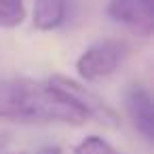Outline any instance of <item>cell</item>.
Segmentation results:
<instances>
[{"mask_svg": "<svg viewBox=\"0 0 154 154\" xmlns=\"http://www.w3.org/2000/svg\"><path fill=\"white\" fill-rule=\"evenodd\" d=\"M0 120L9 122H61L80 127L87 118L47 82L32 78L0 80Z\"/></svg>", "mask_w": 154, "mask_h": 154, "instance_id": "1", "label": "cell"}, {"mask_svg": "<svg viewBox=\"0 0 154 154\" xmlns=\"http://www.w3.org/2000/svg\"><path fill=\"white\" fill-rule=\"evenodd\" d=\"M47 85L51 89H55L61 97H66L87 120H95L97 125H101L106 129H118L122 125L120 114L103 97H99L95 91H91L80 80H74L63 74H53L47 80Z\"/></svg>", "mask_w": 154, "mask_h": 154, "instance_id": "2", "label": "cell"}, {"mask_svg": "<svg viewBox=\"0 0 154 154\" xmlns=\"http://www.w3.org/2000/svg\"><path fill=\"white\" fill-rule=\"evenodd\" d=\"M122 61V45L118 40H97L87 47L76 59V72L87 82H97L112 76Z\"/></svg>", "mask_w": 154, "mask_h": 154, "instance_id": "3", "label": "cell"}, {"mask_svg": "<svg viewBox=\"0 0 154 154\" xmlns=\"http://www.w3.org/2000/svg\"><path fill=\"white\" fill-rule=\"evenodd\" d=\"M108 17L131 34L150 38L154 34V0H110Z\"/></svg>", "mask_w": 154, "mask_h": 154, "instance_id": "4", "label": "cell"}, {"mask_svg": "<svg viewBox=\"0 0 154 154\" xmlns=\"http://www.w3.org/2000/svg\"><path fill=\"white\" fill-rule=\"evenodd\" d=\"M125 110L129 114V120L141 133L148 141L154 139V103L152 95L141 85H131L125 91Z\"/></svg>", "mask_w": 154, "mask_h": 154, "instance_id": "5", "label": "cell"}, {"mask_svg": "<svg viewBox=\"0 0 154 154\" xmlns=\"http://www.w3.org/2000/svg\"><path fill=\"white\" fill-rule=\"evenodd\" d=\"M66 19V0H34L32 26L38 32L57 30Z\"/></svg>", "mask_w": 154, "mask_h": 154, "instance_id": "6", "label": "cell"}, {"mask_svg": "<svg viewBox=\"0 0 154 154\" xmlns=\"http://www.w3.org/2000/svg\"><path fill=\"white\" fill-rule=\"evenodd\" d=\"M26 21L23 0H0V28L13 30Z\"/></svg>", "mask_w": 154, "mask_h": 154, "instance_id": "7", "label": "cell"}, {"mask_svg": "<svg viewBox=\"0 0 154 154\" xmlns=\"http://www.w3.org/2000/svg\"><path fill=\"white\" fill-rule=\"evenodd\" d=\"M72 154H120V152L108 139H103L99 135H87L85 139H80L74 146Z\"/></svg>", "mask_w": 154, "mask_h": 154, "instance_id": "8", "label": "cell"}, {"mask_svg": "<svg viewBox=\"0 0 154 154\" xmlns=\"http://www.w3.org/2000/svg\"><path fill=\"white\" fill-rule=\"evenodd\" d=\"M36 154H63L57 146H51V148H42L40 152H36Z\"/></svg>", "mask_w": 154, "mask_h": 154, "instance_id": "9", "label": "cell"}, {"mask_svg": "<svg viewBox=\"0 0 154 154\" xmlns=\"http://www.w3.org/2000/svg\"><path fill=\"white\" fill-rule=\"evenodd\" d=\"M7 143H9V139H7V135L5 133H0V154L5 152V148H7Z\"/></svg>", "mask_w": 154, "mask_h": 154, "instance_id": "10", "label": "cell"}, {"mask_svg": "<svg viewBox=\"0 0 154 154\" xmlns=\"http://www.w3.org/2000/svg\"><path fill=\"white\" fill-rule=\"evenodd\" d=\"M7 154H30V152H7Z\"/></svg>", "mask_w": 154, "mask_h": 154, "instance_id": "11", "label": "cell"}]
</instances>
